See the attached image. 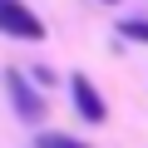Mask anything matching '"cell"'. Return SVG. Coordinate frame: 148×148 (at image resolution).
Instances as JSON below:
<instances>
[{"label": "cell", "mask_w": 148, "mask_h": 148, "mask_svg": "<svg viewBox=\"0 0 148 148\" xmlns=\"http://www.w3.org/2000/svg\"><path fill=\"white\" fill-rule=\"evenodd\" d=\"M5 89H10V104H15V114H20L25 123H40V119H45V94L25 79L20 69H5Z\"/></svg>", "instance_id": "obj_1"}, {"label": "cell", "mask_w": 148, "mask_h": 148, "mask_svg": "<svg viewBox=\"0 0 148 148\" xmlns=\"http://www.w3.org/2000/svg\"><path fill=\"white\" fill-rule=\"evenodd\" d=\"M0 30L15 40H45V25L30 15L25 0H0Z\"/></svg>", "instance_id": "obj_2"}, {"label": "cell", "mask_w": 148, "mask_h": 148, "mask_svg": "<svg viewBox=\"0 0 148 148\" xmlns=\"http://www.w3.org/2000/svg\"><path fill=\"white\" fill-rule=\"evenodd\" d=\"M69 89H74V109H79L89 123H104V119H109V109H104V99H99V89H94L89 74H74Z\"/></svg>", "instance_id": "obj_3"}, {"label": "cell", "mask_w": 148, "mask_h": 148, "mask_svg": "<svg viewBox=\"0 0 148 148\" xmlns=\"http://www.w3.org/2000/svg\"><path fill=\"white\" fill-rule=\"evenodd\" d=\"M35 148H84V143H79V138H69V133H40Z\"/></svg>", "instance_id": "obj_4"}, {"label": "cell", "mask_w": 148, "mask_h": 148, "mask_svg": "<svg viewBox=\"0 0 148 148\" xmlns=\"http://www.w3.org/2000/svg\"><path fill=\"white\" fill-rule=\"evenodd\" d=\"M119 30H123L128 40H138V45H148V20H123Z\"/></svg>", "instance_id": "obj_5"}, {"label": "cell", "mask_w": 148, "mask_h": 148, "mask_svg": "<svg viewBox=\"0 0 148 148\" xmlns=\"http://www.w3.org/2000/svg\"><path fill=\"white\" fill-rule=\"evenodd\" d=\"M104 5H114V0H104Z\"/></svg>", "instance_id": "obj_6"}]
</instances>
